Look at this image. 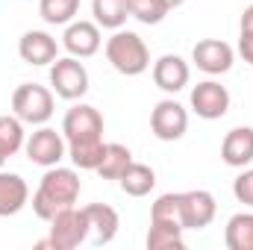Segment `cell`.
Listing matches in <instances>:
<instances>
[{
	"mask_svg": "<svg viewBox=\"0 0 253 250\" xmlns=\"http://www.w3.org/2000/svg\"><path fill=\"white\" fill-rule=\"evenodd\" d=\"M80 188L83 186H80V177H77L74 168H59V165L47 168L39 188H36V194H33V212L42 221H50L56 212L77 203Z\"/></svg>",
	"mask_w": 253,
	"mask_h": 250,
	"instance_id": "1",
	"label": "cell"
},
{
	"mask_svg": "<svg viewBox=\"0 0 253 250\" xmlns=\"http://www.w3.org/2000/svg\"><path fill=\"white\" fill-rule=\"evenodd\" d=\"M106 59L109 65L124 74V77H138L150 68V50L144 39L132 30H115L112 39H106Z\"/></svg>",
	"mask_w": 253,
	"mask_h": 250,
	"instance_id": "2",
	"label": "cell"
},
{
	"mask_svg": "<svg viewBox=\"0 0 253 250\" xmlns=\"http://www.w3.org/2000/svg\"><path fill=\"white\" fill-rule=\"evenodd\" d=\"M53 88L39 85V83H21L12 91V112L24 121V124L42 126L53 118Z\"/></svg>",
	"mask_w": 253,
	"mask_h": 250,
	"instance_id": "3",
	"label": "cell"
},
{
	"mask_svg": "<svg viewBox=\"0 0 253 250\" xmlns=\"http://www.w3.org/2000/svg\"><path fill=\"white\" fill-rule=\"evenodd\" d=\"M50 236L44 242H39V248H53V250H74L88 242V218L85 209L68 206L62 212H56L50 221Z\"/></svg>",
	"mask_w": 253,
	"mask_h": 250,
	"instance_id": "4",
	"label": "cell"
},
{
	"mask_svg": "<svg viewBox=\"0 0 253 250\" xmlns=\"http://www.w3.org/2000/svg\"><path fill=\"white\" fill-rule=\"evenodd\" d=\"M50 88L62 100H80L88 91V71L77 56H65L50 65Z\"/></svg>",
	"mask_w": 253,
	"mask_h": 250,
	"instance_id": "5",
	"label": "cell"
},
{
	"mask_svg": "<svg viewBox=\"0 0 253 250\" xmlns=\"http://www.w3.org/2000/svg\"><path fill=\"white\" fill-rule=\"evenodd\" d=\"M24 150H27V159L33 165L53 168V165H59L68 156V141H65L62 132H56L53 126L42 124L36 132H30V138L24 141Z\"/></svg>",
	"mask_w": 253,
	"mask_h": 250,
	"instance_id": "6",
	"label": "cell"
},
{
	"mask_svg": "<svg viewBox=\"0 0 253 250\" xmlns=\"http://www.w3.org/2000/svg\"><path fill=\"white\" fill-rule=\"evenodd\" d=\"M62 135L68 144L71 141H103V115L88 103H77L65 112Z\"/></svg>",
	"mask_w": 253,
	"mask_h": 250,
	"instance_id": "7",
	"label": "cell"
},
{
	"mask_svg": "<svg viewBox=\"0 0 253 250\" xmlns=\"http://www.w3.org/2000/svg\"><path fill=\"white\" fill-rule=\"evenodd\" d=\"M150 129L159 141H180L189 129V112L174 97H165L150 112Z\"/></svg>",
	"mask_w": 253,
	"mask_h": 250,
	"instance_id": "8",
	"label": "cell"
},
{
	"mask_svg": "<svg viewBox=\"0 0 253 250\" xmlns=\"http://www.w3.org/2000/svg\"><path fill=\"white\" fill-rule=\"evenodd\" d=\"M191 112L203 121H218L230 112V91L218 80H203L191 88Z\"/></svg>",
	"mask_w": 253,
	"mask_h": 250,
	"instance_id": "9",
	"label": "cell"
},
{
	"mask_svg": "<svg viewBox=\"0 0 253 250\" xmlns=\"http://www.w3.org/2000/svg\"><path fill=\"white\" fill-rule=\"evenodd\" d=\"M218 203L212 197V191L206 188H191V191H180V221L183 230H203L215 221Z\"/></svg>",
	"mask_w": 253,
	"mask_h": 250,
	"instance_id": "10",
	"label": "cell"
},
{
	"mask_svg": "<svg viewBox=\"0 0 253 250\" xmlns=\"http://www.w3.org/2000/svg\"><path fill=\"white\" fill-rule=\"evenodd\" d=\"M191 62L197 65L203 74L209 77H218V74H227L233 62H236V50L221 42V39H200L191 50Z\"/></svg>",
	"mask_w": 253,
	"mask_h": 250,
	"instance_id": "11",
	"label": "cell"
},
{
	"mask_svg": "<svg viewBox=\"0 0 253 250\" xmlns=\"http://www.w3.org/2000/svg\"><path fill=\"white\" fill-rule=\"evenodd\" d=\"M103 39H100V27L94 21H71L65 27V36H62V47L77 56V59H88L100 50Z\"/></svg>",
	"mask_w": 253,
	"mask_h": 250,
	"instance_id": "12",
	"label": "cell"
},
{
	"mask_svg": "<svg viewBox=\"0 0 253 250\" xmlns=\"http://www.w3.org/2000/svg\"><path fill=\"white\" fill-rule=\"evenodd\" d=\"M18 56L27 65H36V68L53 65L59 59V44H56V39H53L50 33H44V30H30V33H24L21 42H18Z\"/></svg>",
	"mask_w": 253,
	"mask_h": 250,
	"instance_id": "13",
	"label": "cell"
},
{
	"mask_svg": "<svg viewBox=\"0 0 253 250\" xmlns=\"http://www.w3.org/2000/svg\"><path fill=\"white\" fill-rule=\"evenodd\" d=\"M189 77H191V68L183 56L177 53H165L153 62V83L168 91V94H177L189 85Z\"/></svg>",
	"mask_w": 253,
	"mask_h": 250,
	"instance_id": "14",
	"label": "cell"
},
{
	"mask_svg": "<svg viewBox=\"0 0 253 250\" xmlns=\"http://www.w3.org/2000/svg\"><path fill=\"white\" fill-rule=\"evenodd\" d=\"M85 218H88V242L91 245H109L115 236H118V227H121V218L112 206L106 203H91L85 206Z\"/></svg>",
	"mask_w": 253,
	"mask_h": 250,
	"instance_id": "15",
	"label": "cell"
},
{
	"mask_svg": "<svg viewBox=\"0 0 253 250\" xmlns=\"http://www.w3.org/2000/svg\"><path fill=\"white\" fill-rule=\"evenodd\" d=\"M221 159L230 168H248L253 162V126H233L221 141Z\"/></svg>",
	"mask_w": 253,
	"mask_h": 250,
	"instance_id": "16",
	"label": "cell"
},
{
	"mask_svg": "<svg viewBox=\"0 0 253 250\" xmlns=\"http://www.w3.org/2000/svg\"><path fill=\"white\" fill-rule=\"evenodd\" d=\"M30 203V186L21 174L0 171V218L18 215Z\"/></svg>",
	"mask_w": 253,
	"mask_h": 250,
	"instance_id": "17",
	"label": "cell"
},
{
	"mask_svg": "<svg viewBox=\"0 0 253 250\" xmlns=\"http://www.w3.org/2000/svg\"><path fill=\"white\" fill-rule=\"evenodd\" d=\"M183 224L177 221H150V230H147V239L144 245L147 250H180L183 242Z\"/></svg>",
	"mask_w": 253,
	"mask_h": 250,
	"instance_id": "18",
	"label": "cell"
},
{
	"mask_svg": "<svg viewBox=\"0 0 253 250\" xmlns=\"http://www.w3.org/2000/svg\"><path fill=\"white\" fill-rule=\"evenodd\" d=\"M118 183H121V188H124V194H129V197H144V194H150L153 186H156V171H153L150 165L132 159L129 168L121 174Z\"/></svg>",
	"mask_w": 253,
	"mask_h": 250,
	"instance_id": "19",
	"label": "cell"
},
{
	"mask_svg": "<svg viewBox=\"0 0 253 250\" xmlns=\"http://www.w3.org/2000/svg\"><path fill=\"white\" fill-rule=\"evenodd\" d=\"M91 15H94L97 27L121 30L129 18V6H126V0H91Z\"/></svg>",
	"mask_w": 253,
	"mask_h": 250,
	"instance_id": "20",
	"label": "cell"
},
{
	"mask_svg": "<svg viewBox=\"0 0 253 250\" xmlns=\"http://www.w3.org/2000/svg\"><path fill=\"white\" fill-rule=\"evenodd\" d=\"M224 242L230 250H253V212H236L227 221Z\"/></svg>",
	"mask_w": 253,
	"mask_h": 250,
	"instance_id": "21",
	"label": "cell"
},
{
	"mask_svg": "<svg viewBox=\"0 0 253 250\" xmlns=\"http://www.w3.org/2000/svg\"><path fill=\"white\" fill-rule=\"evenodd\" d=\"M132 162V153L126 144H118V141H106V150H103V159L97 165V174L103 180H121L126 168Z\"/></svg>",
	"mask_w": 253,
	"mask_h": 250,
	"instance_id": "22",
	"label": "cell"
},
{
	"mask_svg": "<svg viewBox=\"0 0 253 250\" xmlns=\"http://www.w3.org/2000/svg\"><path fill=\"white\" fill-rule=\"evenodd\" d=\"M103 150H106V141H71L68 144V159L80 171H97V165L103 159Z\"/></svg>",
	"mask_w": 253,
	"mask_h": 250,
	"instance_id": "23",
	"label": "cell"
},
{
	"mask_svg": "<svg viewBox=\"0 0 253 250\" xmlns=\"http://www.w3.org/2000/svg\"><path fill=\"white\" fill-rule=\"evenodd\" d=\"M80 12V0H39V15L50 27H68Z\"/></svg>",
	"mask_w": 253,
	"mask_h": 250,
	"instance_id": "24",
	"label": "cell"
},
{
	"mask_svg": "<svg viewBox=\"0 0 253 250\" xmlns=\"http://www.w3.org/2000/svg\"><path fill=\"white\" fill-rule=\"evenodd\" d=\"M27 135H24V121L18 115H0V153L9 159L24 147Z\"/></svg>",
	"mask_w": 253,
	"mask_h": 250,
	"instance_id": "25",
	"label": "cell"
},
{
	"mask_svg": "<svg viewBox=\"0 0 253 250\" xmlns=\"http://www.w3.org/2000/svg\"><path fill=\"white\" fill-rule=\"evenodd\" d=\"M126 6H129V18H135V21H141L147 27L162 24L165 15L171 12L165 0H126Z\"/></svg>",
	"mask_w": 253,
	"mask_h": 250,
	"instance_id": "26",
	"label": "cell"
},
{
	"mask_svg": "<svg viewBox=\"0 0 253 250\" xmlns=\"http://www.w3.org/2000/svg\"><path fill=\"white\" fill-rule=\"evenodd\" d=\"M150 221H180V191H168V194H159L150 206Z\"/></svg>",
	"mask_w": 253,
	"mask_h": 250,
	"instance_id": "27",
	"label": "cell"
},
{
	"mask_svg": "<svg viewBox=\"0 0 253 250\" xmlns=\"http://www.w3.org/2000/svg\"><path fill=\"white\" fill-rule=\"evenodd\" d=\"M233 194L239 203L253 209V168H242V174L233 180Z\"/></svg>",
	"mask_w": 253,
	"mask_h": 250,
	"instance_id": "28",
	"label": "cell"
},
{
	"mask_svg": "<svg viewBox=\"0 0 253 250\" xmlns=\"http://www.w3.org/2000/svg\"><path fill=\"white\" fill-rule=\"evenodd\" d=\"M239 56L248 65H253V33H242L239 36Z\"/></svg>",
	"mask_w": 253,
	"mask_h": 250,
	"instance_id": "29",
	"label": "cell"
},
{
	"mask_svg": "<svg viewBox=\"0 0 253 250\" xmlns=\"http://www.w3.org/2000/svg\"><path fill=\"white\" fill-rule=\"evenodd\" d=\"M239 30L242 33H253V3L242 12V21H239Z\"/></svg>",
	"mask_w": 253,
	"mask_h": 250,
	"instance_id": "30",
	"label": "cell"
},
{
	"mask_svg": "<svg viewBox=\"0 0 253 250\" xmlns=\"http://www.w3.org/2000/svg\"><path fill=\"white\" fill-rule=\"evenodd\" d=\"M165 3H168V9H180V6H183L186 0H165Z\"/></svg>",
	"mask_w": 253,
	"mask_h": 250,
	"instance_id": "31",
	"label": "cell"
},
{
	"mask_svg": "<svg viewBox=\"0 0 253 250\" xmlns=\"http://www.w3.org/2000/svg\"><path fill=\"white\" fill-rule=\"evenodd\" d=\"M3 162H6V156H3V153H0V168H3Z\"/></svg>",
	"mask_w": 253,
	"mask_h": 250,
	"instance_id": "32",
	"label": "cell"
}]
</instances>
